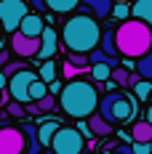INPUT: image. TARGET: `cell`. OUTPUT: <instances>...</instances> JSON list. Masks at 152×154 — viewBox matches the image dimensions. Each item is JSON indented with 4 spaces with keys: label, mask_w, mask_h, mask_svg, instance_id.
Here are the masks:
<instances>
[{
    "label": "cell",
    "mask_w": 152,
    "mask_h": 154,
    "mask_svg": "<svg viewBox=\"0 0 152 154\" xmlns=\"http://www.w3.org/2000/svg\"><path fill=\"white\" fill-rule=\"evenodd\" d=\"M88 125H91V130H93L96 138H109V136L115 133V125L109 122L107 117H102V114H91V117H88Z\"/></svg>",
    "instance_id": "cell-12"
},
{
    "label": "cell",
    "mask_w": 152,
    "mask_h": 154,
    "mask_svg": "<svg viewBox=\"0 0 152 154\" xmlns=\"http://www.w3.org/2000/svg\"><path fill=\"white\" fill-rule=\"evenodd\" d=\"M99 91L96 85L88 82V80H67V85L61 88L59 93V104L61 112L72 120H88L91 114H96L99 109Z\"/></svg>",
    "instance_id": "cell-1"
},
{
    "label": "cell",
    "mask_w": 152,
    "mask_h": 154,
    "mask_svg": "<svg viewBox=\"0 0 152 154\" xmlns=\"http://www.w3.org/2000/svg\"><path fill=\"white\" fill-rule=\"evenodd\" d=\"M46 3H48V11H53V14H70L80 5V0H46Z\"/></svg>",
    "instance_id": "cell-19"
},
{
    "label": "cell",
    "mask_w": 152,
    "mask_h": 154,
    "mask_svg": "<svg viewBox=\"0 0 152 154\" xmlns=\"http://www.w3.org/2000/svg\"><path fill=\"white\" fill-rule=\"evenodd\" d=\"M61 43L67 51H77V53H91L93 48L102 43V27L99 21L88 14L70 16L61 24Z\"/></svg>",
    "instance_id": "cell-2"
},
{
    "label": "cell",
    "mask_w": 152,
    "mask_h": 154,
    "mask_svg": "<svg viewBox=\"0 0 152 154\" xmlns=\"http://www.w3.org/2000/svg\"><path fill=\"white\" fill-rule=\"evenodd\" d=\"M88 8L93 11V16H99V19H104V16H112V8H115V3L112 0H83Z\"/></svg>",
    "instance_id": "cell-17"
},
{
    "label": "cell",
    "mask_w": 152,
    "mask_h": 154,
    "mask_svg": "<svg viewBox=\"0 0 152 154\" xmlns=\"http://www.w3.org/2000/svg\"><path fill=\"white\" fill-rule=\"evenodd\" d=\"M40 80H46V82L56 80V61L53 59H46V61L40 64Z\"/></svg>",
    "instance_id": "cell-25"
},
{
    "label": "cell",
    "mask_w": 152,
    "mask_h": 154,
    "mask_svg": "<svg viewBox=\"0 0 152 154\" xmlns=\"http://www.w3.org/2000/svg\"><path fill=\"white\" fill-rule=\"evenodd\" d=\"M102 51H107L109 56H120V51H118V40H115V29H107L102 35V43H99Z\"/></svg>",
    "instance_id": "cell-20"
},
{
    "label": "cell",
    "mask_w": 152,
    "mask_h": 154,
    "mask_svg": "<svg viewBox=\"0 0 152 154\" xmlns=\"http://www.w3.org/2000/svg\"><path fill=\"white\" fill-rule=\"evenodd\" d=\"M131 136L134 141H141V143H152V122L144 117V120H136L131 125Z\"/></svg>",
    "instance_id": "cell-14"
},
{
    "label": "cell",
    "mask_w": 152,
    "mask_h": 154,
    "mask_svg": "<svg viewBox=\"0 0 152 154\" xmlns=\"http://www.w3.org/2000/svg\"><path fill=\"white\" fill-rule=\"evenodd\" d=\"M43 154H56V152H53V149H48V152H43Z\"/></svg>",
    "instance_id": "cell-39"
},
{
    "label": "cell",
    "mask_w": 152,
    "mask_h": 154,
    "mask_svg": "<svg viewBox=\"0 0 152 154\" xmlns=\"http://www.w3.org/2000/svg\"><path fill=\"white\" fill-rule=\"evenodd\" d=\"M131 146H134V152H136V154H152V143H141V141H134Z\"/></svg>",
    "instance_id": "cell-30"
},
{
    "label": "cell",
    "mask_w": 152,
    "mask_h": 154,
    "mask_svg": "<svg viewBox=\"0 0 152 154\" xmlns=\"http://www.w3.org/2000/svg\"><path fill=\"white\" fill-rule=\"evenodd\" d=\"M147 120H150V122H152V106L147 109Z\"/></svg>",
    "instance_id": "cell-37"
},
{
    "label": "cell",
    "mask_w": 152,
    "mask_h": 154,
    "mask_svg": "<svg viewBox=\"0 0 152 154\" xmlns=\"http://www.w3.org/2000/svg\"><path fill=\"white\" fill-rule=\"evenodd\" d=\"M86 72H91V69H83V66H77V64H72L70 59L61 64V77L64 80H77V77H83Z\"/></svg>",
    "instance_id": "cell-21"
},
{
    "label": "cell",
    "mask_w": 152,
    "mask_h": 154,
    "mask_svg": "<svg viewBox=\"0 0 152 154\" xmlns=\"http://www.w3.org/2000/svg\"><path fill=\"white\" fill-rule=\"evenodd\" d=\"M136 72L144 77V80H152V51L144 53L141 59H136Z\"/></svg>",
    "instance_id": "cell-23"
},
{
    "label": "cell",
    "mask_w": 152,
    "mask_h": 154,
    "mask_svg": "<svg viewBox=\"0 0 152 154\" xmlns=\"http://www.w3.org/2000/svg\"><path fill=\"white\" fill-rule=\"evenodd\" d=\"M56 101H59V96L48 93V96H43L40 101H32V104H27V112H30V114H43V112H53Z\"/></svg>",
    "instance_id": "cell-16"
},
{
    "label": "cell",
    "mask_w": 152,
    "mask_h": 154,
    "mask_svg": "<svg viewBox=\"0 0 152 154\" xmlns=\"http://www.w3.org/2000/svg\"><path fill=\"white\" fill-rule=\"evenodd\" d=\"M3 32H5V29H3V21H0V37H3Z\"/></svg>",
    "instance_id": "cell-38"
},
{
    "label": "cell",
    "mask_w": 152,
    "mask_h": 154,
    "mask_svg": "<svg viewBox=\"0 0 152 154\" xmlns=\"http://www.w3.org/2000/svg\"><path fill=\"white\" fill-rule=\"evenodd\" d=\"M118 149V141H107V152H115Z\"/></svg>",
    "instance_id": "cell-36"
},
{
    "label": "cell",
    "mask_w": 152,
    "mask_h": 154,
    "mask_svg": "<svg viewBox=\"0 0 152 154\" xmlns=\"http://www.w3.org/2000/svg\"><path fill=\"white\" fill-rule=\"evenodd\" d=\"M8 64V51H0V69Z\"/></svg>",
    "instance_id": "cell-35"
},
{
    "label": "cell",
    "mask_w": 152,
    "mask_h": 154,
    "mask_svg": "<svg viewBox=\"0 0 152 154\" xmlns=\"http://www.w3.org/2000/svg\"><path fill=\"white\" fill-rule=\"evenodd\" d=\"M99 114L107 117L112 125L131 122L136 117V96H131V93H107L99 101Z\"/></svg>",
    "instance_id": "cell-4"
},
{
    "label": "cell",
    "mask_w": 152,
    "mask_h": 154,
    "mask_svg": "<svg viewBox=\"0 0 152 154\" xmlns=\"http://www.w3.org/2000/svg\"><path fill=\"white\" fill-rule=\"evenodd\" d=\"M40 77V72H32V69H21L16 72L14 77H8V93L14 101H21V104H32V82Z\"/></svg>",
    "instance_id": "cell-7"
},
{
    "label": "cell",
    "mask_w": 152,
    "mask_h": 154,
    "mask_svg": "<svg viewBox=\"0 0 152 154\" xmlns=\"http://www.w3.org/2000/svg\"><path fill=\"white\" fill-rule=\"evenodd\" d=\"M112 82L115 85H131V72H128V66H115L112 69Z\"/></svg>",
    "instance_id": "cell-26"
},
{
    "label": "cell",
    "mask_w": 152,
    "mask_h": 154,
    "mask_svg": "<svg viewBox=\"0 0 152 154\" xmlns=\"http://www.w3.org/2000/svg\"><path fill=\"white\" fill-rule=\"evenodd\" d=\"M112 16H115L118 21H125V19H131V3H125V0H118V3H115V8H112Z\"/></svg>",
    "instance_id": "cell-28"
},
{
    "label": "cell",
    "mask_w": 152,
    "mask_h": 154,
    "mask_svg": "<svg viewBox=\"0 0 152 154\" xmlns=\"http://www.w3.org/2000/svg\"><path fill=\"white\" fill-rule=\"evenodd\" d=\"M61 128L59 120H43V122L37 125V136H40V146H51V141H53V136H56V130Z\"/></svg>",
    "instance_id": "cell-13"
},
{
    "label": "cell",
    "mask_w": 152,
    "mask_h": 154,
    "mask_svg": "<svg viewBox=\"0 0 152 154\" xmlns=\"http://www.w3.org/2000/svg\"><path fill=\"white\" fill-rule=\"evenodd\" d=\"M0 91H8V75L0 69Z\"/></svg>",
    "instance_id": "cell-34"
},
{
    "label": "cell",
    "mask_w": 152,
    "mask_h": 154,
    "mask_svg": "<svg viewBox=\"0 0 152 154\" xmlns=\"http://www.w3.org/2000/svg\"><path fill=\"white\" fill-rule=\"evenodd\" d=\"M11 51L19 59H32L40 53V37H30L24 32H14L11 35Z\"/></svg>",
    "instance_id": "cell-9"
},
{
    "label": "cell",
    "mask_w": 152,
    "mask_h": 154,
    "mask_svg": "<svg viewBox=\"0 0 152 154\" xmlns=\"http://www.w3.org/2000/svg\"><path fill=\"white\" fill-rule=\"evenodd\" d=\"M131 16L139 21H147L152 27V0H134L131 3Z\"/></svg>",
    "instance_id": "cell-15"
},
{
    "label": "cell",
    "mask_w": 152,
    "mask_h": 154,
    "mask_svg": "<svg viewBox=\"0 0 152 154\" xmlns=\"http://www.w3.org/2000/svg\"><path fill=\"white\" fill-rule=\"evenodd\" d=\"M86 141L88 138L77 128H64L61 125L59 130H56V136H53V141H51V149L56 154H83Z\"/></svg>",
    "instance_id": "cell-5"
},
{
    "label": "cell",
    "mask_w": 152,
    "mask_h": 154,
    "mask_svg": "<svg viewBox=\"0 0 152 154\" xmlns=\"http://www.w3.org/2000/svg\"><path fill=\"white\" fill-rule=\"evenodd\" d=\"M24 152H27V133L14 125L0 128V154H24Z\"/></svg>",
    "instance_id": "cell-8"
},
{
    "label": "cell",
    "mask_w": 152,
    "mask_h": 154,
    "mask_svg": "<svg viewBox=\"0 0 152 154\" xmlns=\"http://www.w3.org/2000/svg\"><path fill=\"white\" fill-rule=\"evenodd\" d=\"M30 5L35 8V11H37V14H43V11L48 8V3H46V0H30Z\"/></svg>",
    "instance_id": "cell-31"
},
{
    "label": "cell",
    "mask_w": 152,
    "mask_h": 154,
    "mask_svg": "<svg viewBox=\"0 0 152 154\" xmlns=\"http://www.w3.org/2000/svg\"><path fill=\"white\" fill-rule=\"evenodd\" d=\"M30 14V5L24 0H0V21H3V29L5 32H19L24 16Z\"/></svg>",
    "instance_id": "cell-6"
},
{
    "label": "cell",
    "mask_w": 152,
    "mask_h": 154,
    "mask_svg": "<svg viewBox=\"0 0 152 154\" xmlns=\"http://www.w3.org/2000/svg\"><path fill=\"white\" fill-rule=\"evenodd\" d=\"M56 51H59V32L53 27H46V32L40 35V53H37V59H43V61L53 59Z\"/></svg>",
    "instance_id": "cell-10"
},
{
    "label": "cell",
    "mask_w": 152,
    "mask_h": 154,
    "mask_svg": "<svg viewBox=\"0 0 152 154\" xmlns=\"http://www.w3.org/2000/svg\"><path fill=\"white\" fill-rule=\"evenodd\" d=\"M131 91H134V96H136L139 101H147V98L152 96V80H144V77H141Z\"/></svg>",
    "instance_id": "cell-24"
},
{
    "label": "cell",
    "mask_w": 152,
    "mask_h": 154,
    "mask_svg": "<svg viewBox=\"0 0 152 154\" xmlns=\"http://www.w3.org/2000/svg\"><path fill=\"white\" fill-rule=\"evenodd\" d=\"M30 93H32V101H40V98H43V96H48L51 91H48V82H46V80H40V77H37V80L32 82Z\"/></svg>",
    "instance_id": "cell-27"
},
{
    "label": "cell",
    "mask_w": 152,
    "mask_h": 154,
    "mask_svg": "<svg viewBox=\"0 0 152 154\" xmlns=\"http://www.w3.org/2000/svg\"><path fill=\"white\" fill-rule=\"evenodd\" d=\"M48 91L53 93V96H59V93H61V82H59V80H53V82H48Z\"/></svg>",
    "instance_id": "cell-32"
},
{
    "label": "cell",
    "mask_w": 152,
    "mask_h": 154,
    "mask_svg": "<svg viewBox=\"0 0 152 154\" xmlns=\"http://www.w3.org/2000/svg\"><path fill=\"white\" fill-rule=\"evenodd\" d=\"M21 69H27V66H24V64H21V61H8V64H5V66H3V72H5V75H8V77H14L16 72H21Z\"/></svg>",
    "instance_id": "cell-29"
},
{
    "label": "cell",
    "mask_w": 152,
    "mask_h": 154,
    "mask_svg": "<svg viewBox=\"0 0 152 154\" xmlns=\"http://www.w3.org/2000/svg\"><path fill=\"white\" fill-rule=\"evenodd\" d=\"M112 64H107V61H102V64H91V72L88 75L96 80V82H109L112 80Z\"/></svg>",
    "instance_id": "cell-18"
},
{
    "label": "cell",
    "mask_w": 152,
    "mask_h": 154,
    "mask_svg": "<svg viewBox=\"0 0 152 154\" xmlns=\"http://www.w3.org/2000/svg\"><path fill=\"white\" fill-rule=\"evenodd\" d=\"M112 154H136V152H134V146L128 143V146H118V149H115Z\"/></svg>",
    "instance_id": "cell-33"
},
{
    "label": "cell",
    "mask_w": 152,
    "mask_h": 154,
    "mask_svg": "<svg viewBox=\"0 0 152 154\" xmlns=\"http://www.w3.org/2000/svg\"><path fill=\"white\" fill-rule=\"evenodd\" d=\"M19 32H24V35H30V37H40V35L46 32L43 16H40V14H27V16H24V21H21V27H19Z\"/></svg>",
    "instance_id": "cell-11"
},
{
    "label": "cell",
    "mask_w": 152,
    "mask_h": 154,
    "mask_svg": "<svg viewBox=\"0 0 152 154\" xmlns=\"http://www.w3.org/2000/svg\"><path fill=\"white\" fill-rule=\"evenodd\" d=\"M27 104H21V101H14V98H11V101H8V104H5V114H8V117H11V120H24V117H27Z\"/></svg>",
    "instance_id": "cell-22"
},
{
    "label": "cell",
    "mask_w": 152,
    "mask_h": 154,
    "mask_svg": "<svg viewBox=\"0 0 152 154\" xmlns=\"http://www.w3.org/2000/svg\"><path fill=\"white\" fill-rule=\"evenodd\" d=\"M115 40H118V51L125 59H141L144 53L152 51V27L147 21L139 19H125L120 27L115 29Z\"/></svg>",
    "instance_id": "cell-3"
},
{
    "label": "cell",
    "mask_w": 152,
    "mask_h": 154,
    "mask_svg": "<svg viewBox=\"0 0 152 154\" xmlns=\"http://www.w3.org/2000/svg\"><path fill=\"white\" fill-rule=\"evenodd\" d=\"M0 117H3V104H0Z\"/></svg>",
    "instance_id": "cell-40"
}]
</instances>
